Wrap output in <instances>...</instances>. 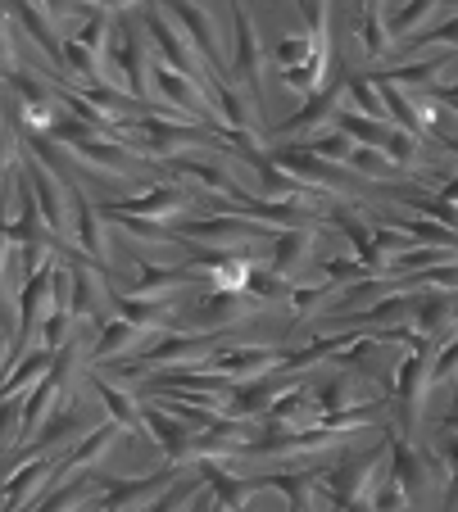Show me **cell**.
Wrapping results in <instances>:
<instances>
[{
	"label": "cell",
	"mask_w": 458,
	"mask_h": 512,
	"mask_svg": "<svg viewBox=\"0 0 458 512\" xmlns=\"http://www.w3.org/2000/svg\"><path fill=\"white\" fill-rule=\"evenodd\" d=\"M105 82L150 105V41H141L137 10H114L105 41Z\"/></svg>",
	"instance_id": "6da1fadb"
},
{
	"label": "cell",
	"mask_w": 458,
	"mask_h": 512,
	"mask_svg": "<svg viewBox=\"0 0 458 512\" xmlns=\"http://www.w3.org/2000/svg\"><path fill=\"white\" fill-rule=\"evenodd\" d=\"M268 304H259L250 295V290H195V300L182 304L173 318V327H186L195 336V331H227V327H241V322H254L264 318Z\"/></svg>",
	"instance_id": "7a4b0ae2"
},
{
	"label": "cell",
	"mask_w": 458,
	"mask_h": 512,
	"mask_svg": "<svg viewBox=\"0 0 458 512\" xmlns=\"http://www.w3.org/2000/svg\"><path fill=\"white\" fill-rule=\"evenodd\" d=\"M277 227L254 223V218H236V213H214V218H186L173 223L177 241L209 245V250H250V245H268Z\"/></svg>",
	"instance_id": "3957f363"
},
{
	"label": "cell",
	"mask_w": 458,
	"mask_h": 512,
	"mask_svg": "<svg viewBox=\"0 0 458 512\" xmlns=\"http://www.w3.org/2000/svg\"><path fill=\"white\" fill-rule=\"evenodd\" d=\"M227 19H232V82H241V96L250 100V109L259 114L264 109V82H259V73H264V41H259V28H254V14L245 10V5H232L227 10Z\"/></svg>",
	"instance_id": "277c9868"
},
{
	"label": "cell",
	"mask_w": 458,
	"mask_h": 512,
	"mask_svg": "<svg viewBox=\"0 0 458 512\" xmlns=\"http://www.w3.org/2000/svg\"><path fill=\"white\" fill-rule=\"evenodd\" d=\"M168 19L182 28V37L191 41V50L200 55V64H205L214 78L232 82V55L223 50V37H218V23H223V14L205 10V5H168Z\"/></svg>",
	"instance_id": "5b68a950"
},
{
	"label": "cell",
	"mask_w": 458,
	"mask_h": 512,
	"mask_svg": "<svg viewBox=\"0 0 458 512\" xmlns=\"http://www.w3.org/2000/svg\"><path fill=\"white\" fill-rule=\"evenodd\" d=\"M309 377V372H304ZM300 372H264V377H250V381H232V390H227L223 399H218V413L227 417V422H250V417H264L268 408L277 404V395H286L291 386H300Z\"/></svg>",
	"instance_id": "8992f818"
},
{
	"label": "cell",
	"mask_w": 458,
	"mask_h": 512,
	"mask_svg": "<svg viewBox=\"0 0 458 512\" xmlns=\"http://www.w3.org/2000/svg\"><path fill=\"white\" fill-rule=\"evenodd\" d=\"M69 186V232H64V241L73 245V250L87 254L91 268H100L109 277V232H105V218H100V209L82 195L78 182H64Z\"/></svg>",
	"instance_id": "52a82bcc"
},
{
	"label": "cell",
	"mask_w": 458,
	"mask_h": 512,
	"mask_svg": "<svg viewBox=\"0 0 458 512\" xmlns=\"http://www.w3.org/2000/svg\"><path fill=\"white\" fill-rule=\"evenodd\" d=\"M137 23H141V32L150 37V46H155V59H164L168 68H177L182 78H191L195 82V73H200V55L191 50V41L182 37V28H177L173 19H168V10H155V5H141L137 10Z\"/></svg>",
	"instance_id": "ba28073f"
},
{
	"label": "cell",
	"mask_w": 458,
	"mask_h": 512,
	"mask_svg": "<svg viewBox=\"0 0 458 512\" xmlns=\"http://www.w3.org/2000/svg\"><path fill=\"white\" fill-rule=\"evenodd\" d=\"M182 476V467H159L150 476H105V490L96 499V512H141L150 499L168 490V485Z\"/></svg>",
	"instance_id": "9c48e42d"
},
{
	"label": "cell",
	"mask_w": 458,
	"mask_h": 512,
	"mask_svg": "<svg viewBox=\"0 0 458 512\" xmlns=\"http://www.w3.org/2000/svg\"><path fill=\"white\" fill-rule=\"evenodd\" d=\"M341 91H345V73L341 78H327L318 91H313L309 100H304L295 114H286L282 123L268 127V136L273 141H291V136H304L309 141L313 132H322V127H332V114L341 109Z\"/></svg>",
	"instance_id": "30bf717a"
},
{
	"label": "cell",
	"mask_w": 458,
	"mask_h": 512,
	"mask_svg": "<svg viewBox=\"0 0 458 512\" xmlns=\"http://www.w3.org/2000/svg\"><path fill=\"white\" fill-rule=\"evenodd\" d=\"M291 345H223L218 354H209L200 368L205 372H223L227 381H250L264 377V372H277Z\"/></svg>",
	"instance_id": "8fae6325"
},
{
	"label": "cell",
	"mask_w": 458,
	"mask_h": 512,
	"mask_svg": "<svg viewBox=\"0 0 458 512\" xmlns=\"http://www.w3.org/2000/svg\"><path fill=\"white\" fill-rule=\"evenodd\" d=\"M191 204H195V195L186 191V186L164 182V177H159L150 191L127 195V200H109V209L132 213V218H146V223H168V227H173V218H182Z\"/></svg>",
	"instance_id": "7c38bea8"
},
{
	"label": "cell",
	"mask_w": 458,
	"mask_h": 512,
	"mask_svg": "<svg viewBox=\"0 0 458 512\" xmlns=\"http://www.w3.org/2000/svg\"><path fill=\"white\" fill-rule=\"evenodd\" d=\"M313 250H318V227H286V232H273V241L264 245V268L295 286V277L313 263Z\"/></svg>",
	"instance_id": "4fadbf2b"
},
{
	"label": "cell",
	"mask_w": 458,
	"mask_h": 512,
	"mask_svg": "<svg viewBox=\"0 0 458 512\" xmlns=\"http://www.w3.org/2000/svg\"><path fill=\"white\" fill-rule=\"evenodd\" d=\"M114 440H118V426L114 422L91 426L82 440H73L69 449H59V454H55V476H50V485L73 481V476H82V472H96V463L109 454V449H114Z\"/></svg>",
	"instance_id": "5bb4252c"
},
{
	"label": "cell",
	"mask_w": 458,
	"mask_h": 512,
	"mask_svg": "<svg viewBox=\"0 0 458 512\" xmlns=\"http://www.w3.org/2000/svg\"><path fill=\"white\" fill-rule=\"evenodd\" d=\"M82 435H87V408L69 395L46 422H41V431L28 440V454H59V449H69L73 440H82Z\"/></svg>",
	"instance_id": "9a60e30c"
},
{
	"label": "cell",
	"mask_w": 458,
	"mask_h": 512,
	"mask_svg": "<svg viewBox=\"0 0 458 512\" xmlns=\"http://www.w3.org/2000/svg\"><path fill=\"white\" fill-rule=\"evenodd\" d=\"M50 476H55V454L28 458L0 490V512H28V503H37L50 490Z\"/></svg>",
	"instance_id": "2e32d148"
},
{
	"label": "cell",
	"mask_w": 458,
	"mask_h": 512,
	"mask_svg": "<svg viewBox=\"0 0 458 512\" xmlns=\"http://www.w3.org/2000/svg\"><path fill=\"white\" fill-rule=\"evenodd\" d=\"M141 417H146V435H150V445L164 454L168 467H186L191 463V426L177 422L173 413H164V408L155 404H141Z\"/></svg>",
	"instance_id": "e0dca14e"
},
{
	"label": "cell",
	"mask_w": 458,
	"mask_h": 512,
	"mask_svg": "<svg viewBox=\"0 0 458 512\" xmlns=\"http://www.w3.org/2000/svg\"><path fill=\"white\" fill-rule=\"evenodd\" d=\"M87 386L96 390V399L105 404L109 422H114L118 431L132 435V440H150V435H146V417H141V404L132 399V390H123V386H114V381H105L100 372H87Z\"/></svg>",
	"instance_id": "ac0fdd59"
},
{
	"label": "cell",
	"mask_w": 458,
	"mask_h": 512,
	"mask_svg": "<svg viewBox=\"0 0 458 512\" xmlns=\"http://www.w3.org/2000/svg\"><path fill=\"white\" fill-rule=\"evenodd\" d=\"M146 340V331L132 327L123 318H105L96 327V340H91V354H87V372L91 368H105V363H118V358H132Z\"/></svg>",
	"instance_id": "d6986e66"
},
{
	"label": "cell",
	"mask_w": 458,
	"mask_h": 512,
	"mask_svg": "<svg viewBox=\"0 0 458 512\" xmlns=\"http://www.w3.org/2000/svg\"><path fill=\"white\" fill-rule=\"evenodd\" d=\"M14 23H19L23 37L37 41V50L55 64V73H59L55 82H69V73H64V37H59V28H55V14L37 10V5H14Z\"/></svg>",
	"instance_id": "ffe728a7"
},
{
	"label": "cell",
	"mask_w": 458,
	"mask_h": 512,
	"mask_svg": "<svg viewBox=\"0 0 458 512\" xmlns=\"http://www.w3.org/2000/svg\"><path fill=\"white\" fill-rule=\"evenodd\" d=\"M146 390L155 395V390H182V395H195V399H223L227 390H232V381L223 377V372H205V368H168L159 372V377H146Z\"/></svg>",
	"instance_id": "44dd1931"
},
{
	"label": "cell",
	"mask_w": 458,
	"mask_h": 512,
	"mask_svg": "<svg viewBox=\"0 0 458 512\" xmlns=\"http://www.w3.org/2000/svg\"><path fill=\"white\" fill-rule=\"evenodd\" d=\"M454 304H458V295H440V290H418L413 295V327L409 331H418V336H427V340H445V336H454Z\"/></svg>",
	"instance_id": "7402d4cb"
},
{
	"label": "cell",
	"mask_w": 458,
	"mask_h": 512,
	"mask_svg": "<svg viewBox=\"0 0 458 512\" xmlns=\"http://www.w3.org/2000/svg\"><path fill=\"white\" fill-rule=\"evenodd\" d=\"M449 59H454V50H436V55H422V59H404V64H395V68L372 73V82H386V87H400V91H422L436 73H445Z\"/></svg>",
	"instance_id": "603a6c76"
},
{
	"label": "cell",
	"mask_w": 458,
	"mask_h": 512,
	"mask_svg": "<svg viewBox=\"0 0 458 512\" xmlns=\"http://www.w3.org/2000/svg\"><path fill=\"white\" fill-rule=\"evenodd\" d=\"M50 368H55V349H46V345L28 349V354H23L19 363H10V368H5V377H0V404H5V399L28 395V390L37 386Z\"/></svg>",
	"instance_id": "cb8c5ba5"
},
{
	"label": "cell",
	"mask_w": 458,
	"mask_h": 512,
	"mask_svg": "<svg viewBox=\"0 0 458 512\" xmlns=\"http://www.w3.org/2000/svg\"><path fill=\"white\" fill-rule=\"evenodd\" d=\"M350 23H354V37H359L368 64H381V59L395 50V41H390V32H386V19H381V5H363V10H354Z\"/></svg>",
	"instance_id": "d4e9b609"
},
{
	"label": "cell",
	"mask_w": 458,
	"mask_h": 512,
	"mask_svg": "<svg viewBox=\"0 0 458 512\" xmlns=\"http://www.w3.org/2000/svg\"><path fill=\"white\" fill-rule=\"evenodd\" d=\"M313 381L304 377L300 386H291L286 395H277V404L264 413V426H313Z\"/></svg>",
	"instance_id": "484cf974"
},
{
	"label": "cell",
	"mask_w": 458,
	"mask_h": 512,
	"mask_svg": "<svg viewBox=\"0 0 458 512\" xmlns=\"http://www.w3.org/2000/svg\"><path fill=\"white\" fill-rule=\"evenodd\" d=\"M440 5H431V0H413V5H381V19H386V32L390 41L400 46V41H409V32L418 37V28L427 19H436Z\"/></svg>",
	"instance_id": "4316f807"
},
{
	"label": "cell",
	"mask_w": 458,
	"mask_h": 512,
	"mask_svg": "<svg viewBox=\"0 0 458 512\" xmlns=\"http://www.w3.org/2000/svg\"><path fill=\"white\" fill-rule=\"evenodd\" d=\"M205 490H209V485H205V476H200V472H195V467H191V472H182L173 485H168L164 494H159V499H150L141 512H182L186 503H195V499H200V494H205Z\"/></svg>",
	"instance_id": "83f0119b"
},
{
	"label": "cell",
	"mask_w": 458,
	"mask_h": 512,
	"mask_svg": "<svg viewBox=\"0 0 458 512\" xmlns=\"http://www.w3.org/2000/svg\"><path fill=\"white\" fill-rule=\"evenodd\" d=\"M245 290H250L259 304H268V309L291 300V281L277 277V272H268L264 263H254V268H250V281H245Z\"/></svg>",
	"instance_id": "f1b7e54d"
},
{
	"label": "cell",
	"mask_w": 458,
	"mask_h": 512,
	"mask_svg": "<svg viewBox=\"0 0 458 512\" xmlns=\"http://www.w3.org/2000/svg\"><path fill=\"white\" fill-rule=\"evenodd\" d=\"M304 145H309L322 164H336V168H345V164H350V155H354V141L345 132H336V127H322V132H313Z\"/></svg>",
	"instance_id": "f546056e"
},
{
	"label": "cell",
	"mask_w": 458,
	"mask_h": 512,
	"mask_svg": "<svg viewBox=\"0 0 458 512\" xmlns=\"http://www.w3.org/2000/svg\"><path fill=\"white\" fill-rule=\"evenodd\" d=\"M313 268H318V277L327 281V286H336V290H345V286H354V281L372 277V272L363 268L354 254H336V259H313Z\"/></svg>",
	"instance_id": "4dcf8cb0"
},
{
	"label": "cell",
	"mask_w": 458,
	"mask_h": 512,
	"mask_svg": "<svg viewBox=\"0 0 458 512\" xmlns=\"http://www.w3.org/2000/svg\"><path fill=\"white\" fill-rule=\"evenodd\" d=\"M345 96H350L354 114L386 123V105H381V91H377V82H372V78H345Z\"/></svg>",
	"instance_id": "1f68e13d"
},
{
	"label": "cell",
	"mask_w": 458,
	"mask_h": 512,
	"mask_svg": "<svg viewBox=\"0 0 458 512\" xmlns=\"http://www.w3.org/2000/svg\"><path fill=\"white\" fill-rule=\"evenodd\" d=\"M368 503H372V512H413V503H409V494L400 490V481L395 476H381L377 485H368Z\"/></svg>",
	"instance_id": "d6a6232c"
},
{
	"label": "cell",
	"mask_w": 458,
	"mask_h": 512,
	"mask_svg": "<svg viewBox=\"0 0 458 512\" xmlns=\"http://www.w3.org/2000/svg\"><path fill=\"white\" fill-rule=\"evenodd\" d=\"M313 46H318V41L313 37H277L273 41V64H277V73H282V68H300V64H309L313 59Z\"/></svg>",
	"instance_id": "836d02e7"
},
{
	"label": "cell",
	"mask_w": 458,
	"mask_h": 512,
	"mask_svg": "<svg viewBox=\"0 0 458 512\" xmlns=\"http://www.w3.org/2000/svg\"><path fill=\"white\" fill-rule=\"evenodd\" d=\"M458 377V336L436 340L431 349V386H445V381Z\"/></svg>",
	"instance_id": "e575fe53"
},
{
	"label": "cell",
	"mask_w": 458,
	"mask_h": 512,
	"mask_svg": "<svg viewBox=\"0 0 458 512\" xmlns=\"http://www.w3.org/2000/svg\"><path fill=\"white\" fill-rule=\"evenodd\" d=\"M19 440H23V404L5 399L0 404V454H10V445L19 449Z\"/></svg>",
	"instance_id": "d590c367"
},
{
	"label": "cell",
	"mask_w": 458,
	"mask_h": 512,
	"mask_svg": "<svg viewBox=\"0 0 458 512\" xmlns=\"http://www.w3.org/2000/svg\"><path fill=\"white\" fill-rule=\"evenodd\" d=\"M14 32H19V23H14V10H0V78L5 73H14Z\"/></svg>",
	"instance_id": "8d00e7d4"
},
{
	"label": "cell",
	"mask_w": 458,
	"mask_h": 512,
	"mask_svg": "<svg viewBox=\"0 0 458 512\" xmlns=\"http://www.w3.org/2000/svg\"><path fill=\"white\" fill-rule=\"evenodd\" d=\"M436 449H440V458L449 463V472L458 467V435H445V440H436Z\"/></svg>",
	"instance_id": "74e56055"
},
{
	"label": "cell",
	"mask_w": 458,
	"mask_h": 512,
	"mask_svg": "<svg viewBox=\"0 0 458 512\" xmlns=\"http://www.w3.org/2000/svg\"><path fill=\"white\" fill-rule=\"evenodd\" d=\"M209 508H214V490H205V494H200V499H195V503H186L182 512H209Z\"/></svg>",
	"instance_id": "f35d334b"
},
{
	"label": "cell",
	"mask_w": 458,
	"mask_h": 512,
	"mask_svg": "<svg viewBox=\"0 0 458 512\" xmlns=\"http://www.w3.org/2000/svg\"><path fill=\"white\" fill-rule=\"evenodd\" d=\"M440 435H458V408H454V413L440 417Z\"/></svg>",
	"instance_id": "ab89813d"
},
{
	"label": "cell",
	"mask_w": 458,
	"mask_h": 512,
	"mask_svg": "<svg viewBox=\"0 0 458 512\" xmlns=\"http://www.w3.org/2000/svg\"><path fill=\"white\" fill-rule=\"evenodd\" d=\"M345 512H372L368 494H359V499H350V503H345Z\"/></svg>",
	"instance_id": "60d3db41"
},
{
	"label": "cell",
	"mask_w": 458,
	"mask_h": 512,
	"mask_svg": "<svg viewBox=\"0 0 458 512\" xmlns=\"http://www.w3.org/2000/svg\"><path fill=\"white\" fill-rule=\"evenodd\" d=\"M458 408V377H454V399H449V413H454Z\"/></svg>",
	"instance_id": "b9f144b4"
},
{
	"label": "cell",
	"mask_w": 458,
	"mask_h": 512,
	"mask_svg": "<svg viewBox=\"0 0 458 512\" xmlns=\"http://www.w3.org/2000/svg\"><path fill=\"white\" fill-rule=\"evenodd\" d=\"M241 512H250V508H241Z\"/></svg>",
	"instance_id": "7bdbcfd3"
}]
</instances>
